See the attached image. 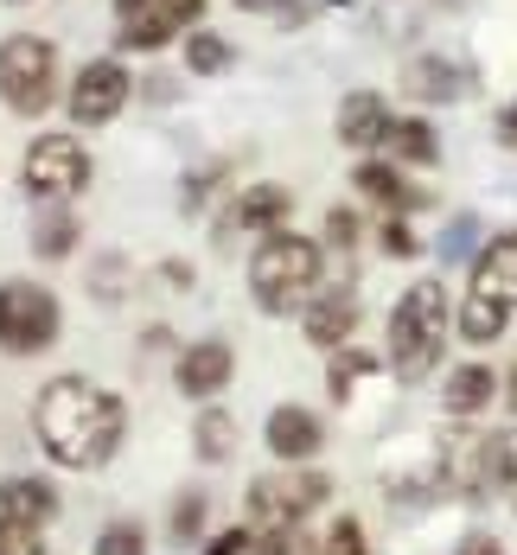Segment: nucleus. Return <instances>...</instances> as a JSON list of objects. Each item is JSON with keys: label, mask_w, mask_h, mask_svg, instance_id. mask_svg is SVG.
Wrapping results in <instances>:
<instances>
[{"label": "nucleus", "mask_w": 517, "mask_h": 555, "mask_svg": "<svg viewBox=\"0 0 517 555\" xmlns=\"http://www.w3.org/2000/svg\"><path fill=\"white\" fill-rule=\"evenodd\" d=\"M160 281H167V287H179V294H185V287H192V262H160Z\"/></svg>", "instance_id": "c9c22d12"}, {"label": "nucleus", "mask_w": 517, "mask_h": 555, "mask_svg": "<svg viewBox=\"0 0 517 555\" xmlns=\"http://www.w3.org/2000/svg\"><path fill=\"white\" fill-rule=\"evenodd\" d=\"M377 243H384V256H397V262H409V256H422V236L409 230L402 218H384V230H377Z\"/></svg>", "instance_id": "c756f323"}, {"label": "nucleus", "mask_w": 517, "mask_h": 555, "mask_svg": "<svg viewBox=\"0 0 517 555\" xmlns=\"http://www.w3.org/2000/svg\"><path fill=\"white\" fill-rule=\"evenodd\" d=\"M90 147L77 141V134H39L33 147H26V160H20V179H26V192L39 198V205H64V198H77L83 185H90Z\"/></svg>", "instance_id": "0eeeda50"}, {"label": "nucleus", "mask_w": 517, "mask_h": 555, "mask_svg": "<svg viewBox=\"0 0 517 555\" xmlns=\"http://www.w3.org/2000/svg\"><path fill=\"white\" fill-rule=\"evenodd\" d=\"M0 555H46V524H26V517L0 511Z\"/></svg>", "instance_id": "bb28decb"}, {"label": "nucleus", "mask_w": 517, "mask_h": 555, "mask_svg": "<svg viewBox=\"0 0 517 555\" xmlns=\"http://www.w3.org/2000/svg\"><path fill=\"white\" fill-rule=\"evenodd\" d=\"M262 441H269V453H275V460L300 466V460H313V453L326 447V428H320V415H313V409H300V402H282V409L269 415Z\"/></svg>", "instance_id": "4468645a"}, {"label": "nucleus", "mask_w": 517, "mask_h": 555, "mask_svg": "<svg viewBox=\"0 0 517 555\" xmlns=\"http://www.w3.org/2000/svg\"><path fill=\"white\" fill-rule=\"evenodd\" d=\"M326 243H333V249H351V243H358V218L333 205V211H326Z\"/></svg>", "instance_id": "2f4dec72"}, {"label": "nucleus", "mask_w": 517, "mask_h": 555, "mask_svg": "<svg viewBox=\"0 0 517 555\" xmlns=\"http://www.w3.org/2000/svg\"><path fill=\"white\" fill-rule=\"evenodd\" d=\"M128 96H134L128 64H121V57H90V64L70 77L64 109H70V121H77V128H109L115 115L128 109Z\"/></svg>", "instance_id": "6e6552de"}, {"label": "nucleus", "mask_w": 517, "mask_h": 555, "mask_svg": "<svg viewBox=\"0 0 517 555\" xmlns=\"http://www.w3.org/2000/svg\"><path fill=\"white\" fill-rule=\"evenodd\" d=\"M505 402H512V415H517V364H512V377H505Z\"/></svg>", "instance_id": "ea45409f"}, {"label": "nucleus", "mask_w": 517, "mask_h": 555, "mask_svg": "<svg viewBox=\"0 0 517 555\" xmlns=\"http://www.w3.org/2000/svg\"><path fill=\"white\" fill-rule=\"evenodd\" d=\"M351 185H358V192H364L371 205H384L390 218H402V211H415V205H428V192H422V185H409L397 160H358V172H351Z\"/></svg>", "instance_id": "dca6fc26"}, {"label": "nucleus", "mask_w": 517, "mask_h": 555, "mask_svg": "<svg viewBox=\"0 0 517 555\" xmlns=\"http://www.w3.org/2000/svg\"><path fill=\"white\" fill-rule=\"evenodd\" d=\"M499 486L512 492V511H517V428L499 435Z\"/></svg>", "instance_id": "7c9ffc66"}, {"label": "nucleus", "mask_w": 517, "mask_h": 555, "mask_svg": "<svg viewBox=\"0 0 517 555\" xmlns=\"http://www.w3.org/2000/svg\"><path fill=\"white\" fill-rule=\"evenodd\" d=\"M33 428H39V447L52 453L64 473H96L109 466L121 441H128V402L103 389L96 377H52L33 402Z\"/></svg>", "instance_id": "f257e3e1"}, {"label": "nucleus", "mask_w": 517, "mask_h": 555, "mask_svg": "<svg viewBox=\"0 0 517 555\" xmlns=\"http://www.w3.org/2000/svg\"><path fill=\"white\" fill-rule=\"evenodd\" d=\"M384 160H397V167H435L441 160V134L422 121V115H390V128H384Z\"/></svg>", "instance_id": "6ab92c4d"}, {"label": "nucleus", "mask_w": 517, "mask_h": 555, "mask_svg": "<svg viewBox=\"0 0 517 555\" xmlns=\"http://www.w3.org/2000/svg\"><path fill=\"white\" fill-rule=\"evenodd\" d=\"M205 492H179V504H172V517H167V537L179 543V550H192V543H205Z\"/></svg>", "instance_id": "393cba45"}, {"label": "nucleus", "mask_w": 517, "mask_h": 555, "mask_svg": "<svg viewBox=\"0 0 517 555\" xmlns=\"http://www.w3.org/2000/svg\"><path fill=\"white\" fill-rule=\"evenodd\" d=\"M492 389H499V377L486 364H460L441 389V402H448V415H479V409H492Z\"/></svg>", "instance_id": "4be33fe9"}, {"label": "nucleus", "mask_w": 517, "mask_h": 555, "mask_svg": "<svg viewBox=\"0 0 517 555\" xmlns=\"http://www.w3.org/2000/svg\"><path fill=\"white\" fill-rule=\"evenodd\" d=\"M96 555H147V530L134 517H115V524H103V537H96Z\"/></svg>", "instance_id": "cd10ccee"}, {"label": "nucleus", "mask_w": 517, "mask_h": 555, "mask_svg": "<svg viewBox=\"0 0 517 555\" xmlns=\"http://www.w3.org/2000/svg\"><path fill=\"white\" fill-rule=\"evenodd\" d=\"M441 345H448V294H441V281L402 287V300L390 307V371L402 384H422L435 371Z\"/></svg>", "instance_id": "20e7f679"}, {"label": "nucleus", "mask_w": 517, "mask_h": 555, "mask_svg": "<svg viewBox=\"0 0 517 555\" xmlns=\"http://www.w3.org/2000/svg\"><path fill=\"white\" fill-rule=\"evenodd\" d=\"M351 333H358V294H351V287L313 294V307H307V338H313L320 351H339V345H351Z\"/></svg>", "instance_id": "f3484780"}, {"label": "nucleus", "mask_w": 517, "mask_h": 555, "mask_svg": "<svg viewBox=\"0 0 517 555\" xmlns=\"http://www.w3.org/2000/svg\"><path fill=\"white\" fill-rule=\"evenodd\" d=\"M249 294L262 313H294L320 294V243L294 236V230H269L249 256Z\"/></svg>", "instance_id": "7ed1b4c3"}, {"label": "nucleus", "mask_w": 517, "mask_h": 555, "mask_svg": "<svg viewBox=\"0 0 517 555\" xmlns=\"http://www.w3.org/2000/svg\"><path fill=\"white\" fill-rule=\"evenodd\" d=\"M460 555H499V543H492V537H466V543H460Z\"/></svg>", "instance_id": "e433bc0d"}, {"label": "nucleus", "mask_w": 517, "mask_h": 555, "mask_svg": "<svg viewBox=\"0 0 517 555\" xmlns=\"http://www.w3.org/2000/svg\"><path fill=\"white\" fill-rule=\"evenodd\" d=\"M230 7H243V13H282L287 0H230Z\"/></svg>", "instance_id": "4c0bfd02"}, {"label": "nucleus", "mask_w": 517, "mask_h": 555, "mask_svg": "<svg viewBox=\"0 0 517 555\" xmlns=\"http://www.w3.org/2000/svg\"><path fill=\"white\" fill-rule=\"evenodd\" d=\"M333 128H339L345 147H377L384 141V128H390V103L377 96V90H351L333 115Z\"/></svg>", "instance_id": "a211bd4d"}, {"label": "nucleus", "mask_w": 517, "mask_h": 555, "mask_svg": "<svg viewBox=\"0 0 517 555\" xmlns=\"http://www.w3.org/2000/svg\"><path fill=\"white\" fill-rule=\"evenodd\" d=\"M64 333V307L39 281H0V351L7 358H39Z\"/></svg>", "instance_id": "423d86ee"}, {"label": "nucleus", "mask_w": 517, "mask_h": 555, "mask_svg": "<svg viewBox=\"0 0 517 555\" xmlns=\"http://www.w3.org/2000/svg\"><path fill=\"white\" fill-rule=\"evenodd\" d=\"M287 218H294V192L287 185H243L236 198H230V211L218 230H243V236H269V230H287Z\"/></svg>", "instance_id": "ddd939ff"}, {"label": "nucleus", "mask_w": 517, "mask_h": 555, "mask_svg": "<svg viewBox=\"0 0 517 555\" xmlns=\"http://www.w3.org/2000/svg\"><path fill=\"white\" fill-rule=\"evenodd\" d=\"M512 313H517V230H505V236H492L473 256L466 307H460V338L466 345H492V338H505Z\"/></svg>", "instance_id": "f03ea898"}, {"label": "nucleus", "mask_w": 517, "mask_h": 555, "mask_svg": "<svg viewBox=\"0 0 517 555\" xmlns=\"http://www.w3.org/2000/svg\"><path fill=\"white\" fill-rule=\"evenodd\" d=\"M147 7H160V0H115V13H121V20H134V13H147Z\"/></svg>", "instance_id": "58836bf2"}, {"label": "nucleus", "mask_w": 517, "mask_h": 555, "mask_svg": "<svg viewBox=\"0 0 517 555\" xmlns=\"http://www.w3.org/2000/svg\"><path fill=\"white\" fill-rule=\"evenodd\" d=\"M435 473L454 499H486L492 479H499V435H479V428H454L435 447Z\"/></svg>", "instance_id": "1a4fd4ad"}, {"label": "nucleus", "mask_w": 517, "mask_h": 555, "mask_svg": "<svg viewBox=\"0 0 517 555\" xmlns=\"http://www.w3.org/2000/svg\"><path fill=\"white\" fill-rule=\"evenodd\" d=\"M0 103L13 115H46L57 103V46L39 33L0 39Z\"/></svg>", "instance_id": "39448f33"}, {"label": "nucleus", "mask_w": 517, "mask_h": 555, "mask_svg": "<svg viewBox=\"0 0 517 555\" xmlns=\"http://www.w3.org/2000/svg\"><path fill=\"white\" fill-rule=\"evenodd\" d=\"M256 550V530H224V537H211L205 555H249Z\"/></svg>", "instance_id": "72a5a7b5"}, {"label": "nucleus", "mask_w": 517, "mask_h": 555, "mask_svg": "<svg viewBox=\"0 0 517 555\" xmlns=\"http://www.w3.org/2000/svg\"><path fill=\"white\" fill-rule=\"evenodd\" d=\"M77 236H83L77 211H70V205H46L39 223H33V256H39V262H64V256L77 249Z\"/></svg>", "instance_id": "412c9836"}, {"label": "nucleus", "mask_w": 517, "mask_h": 555, "mask_svg": "<svg viewBox=\"0 0 517 555\" xmlns=\"http://www.w3.org/2000/svg\"><path fill=\"white\" fill-rule=\"evenodd\" d=\"M230 377H236V351H230L224 338H198V345H185L172 358V384L192 402H211L218 389H230Z\"/></svg>", "instance_id": "f8f14e48"}, {"label": "nucleus", "mask_w": 517, "mask_h": 555, "mask_svg": "<svg viewBox=\"0 0 517 555\" xmlns=\"http://www.w3.org/2000/svg\"><path fill=\"white\" fill-rule=\"evenodd\" d=\"M371 371H377V358H371V351L339 345V351H333V371H326V389H333V396H351V384H364Z\"/></svg>", "instance_id": "a878e982"}, {"label": "nucleus", "mask_w": 517, "mask_h": 555, "mask_svg": "<svg viewBox=\"0 0 517 555\" xmlns=\"http://www.w3.org/2000/svg\"><path fill=\"white\" fill-rule=\"evenodd\" d=\"M505 134H512V141H517V103H512V115H505Z\"/></svg>", "instance_id": "a19ab883"}, {"label": "nucleus", "mask_w": 517, "mask_h": 555, "mask_svg": "<svg viewBox=\"0 0 517 555\" xmlns=\"http://www.w3.org/2000/svg\"><path fill=\"white\" fill-rule=\"evenodd\" d=\"M326 473H262L249 479V524L256 530H287L300 524L313 504H326Z\"/></svg>", "instance_id": "9d476101"}, {"label": "nucleus", "mask_w": 517, "mask_h": 555, "mask_svg": "<svg viewBox=\"0 0 517 555\" xmlns=\"http://www.w3.org/2000/svg\"><path fill=\"white\" fill-rule=\"evenodd\" d=\"M473 236H479V223H473V218H454V230L441 236V262H448V256H466V249H473Z\"/></svg>", "instance_id": "473e14b6"}, {"label": "nucleus", "mask_w": 517, "mask_h": 555, "mask_svg": "<svg viewBox=\"0 0 517 555\" xmlns=\"http://www.w3.org/2000/svg\"><path fill=\"white\" fill-rule=\"evenodd\" d=\"M192 453H198L205 466L230 460V453H236V415H230V409H205L198 428H192Z\"/></svg>", "instance_id": "5701e85b"}, {"label": "nucleus", "mask_w": 517, "mask_h": 555, "mask_svg": "<svg viewBox=\"0 0 517 555\" xmlns=\"http://www.w3.org/2000/svg\"><path fill=\"white\" fill-rule=\"evenodd\" d=\"M128 287H121V262H103L96 269V300H121Z\"/></svg>", "instance_id": "f704fd0d"}, {"label": "nucleus", "mask_w": 517, "mask_h": 555, "mask_svg": "<svg viewBox=\"0 0 517 555\" xmlns=\"http://www.w3.org/2000/svg\"><path fill=\"white\" fill-rule=\"evenodd\" d=\"M402 83H409V96H422V103H460L479 77H473V64L466 57H415L409 70H402Z\"/></svg>", "instance_id": "2eb2a0df"}, {"label": "nucleus", "mask_w": 517, "mask_h": 555, "mask_svg": "<svg viewBox=\"0 0 517 555\" xmlns=\"http://www.w3.org/2000/svg\"><path fill=\"white\" fill-rule=\"evenodd\" d=\"M249 555H320V543L300 524H287V530H256V550Z\"/></svg>", "instance_id": "c85d7f7f"}, {"label": "nucleus", "mask_w": 517, "mask_h": 555, "mask_svg": "<svg viewBox=\"0 0 517 555\" xmlns=\"http://www.w3.org/2000/svg\"><path fill=\"white\" fill-rule=\"evenodd\" d=\"M198 13H205V0H160V7H147V13H134V20H121L115 52H160V46L185 39V33L198 26Z\"/></svg>", "instance_id": "9b49d317"}, {"label": "nucleus", "mask_w": 517, "mask_h": 555, "mask_svg": "<svg viewBox=\"0 0 517 555\" xmlns=\"http://www.w3.org/2000/svg\"><path fill=\"white\" fill-rule=\"evenodd\" d=\"M230 39L224 33H205V26H192V33H185V70H192V77H218V70H230Z\"/></svg>", "instance_id": "b1692460"}, {"label": "nucleus", "mask_w": 517, "mask_h": 555, "mask_svg": "<svg viewBox=\"0 0 517 555\" xmlns=\"http://www.w3.org/2000/svg\"><path fill=\"white\" fill-rule=\"evenodd\" d=\"M0 511H7V517H26V524H52V517H57L52 479H33V473L0 479Z\"/></svg>", "instance_id": "aec40b11"}]
</instances>
